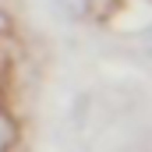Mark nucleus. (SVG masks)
Masks as SVG:
<instances>
[{
  "label": "nucleus",
  "mask_w": 152,
  "mask_h": 152,
  "mask_svg": "<svg viewBox=\"0 0 152 152\" xmlns=\"http://www.w3.org/2000/svg\"><path fill=\"white\" fill-rule=\"evenodd\" d=\"M57 4H60V11L71 14V18H85L88 7H92V0H57Z\"/></svg>",
  "instance_id": "obj_1"
},
{
  "label": "nucleus",
  "mask_w": 152,
  "mask_h": 152,
  "mask_svg": "<svg viewBox=\"0 0 152 152\" xmlns=\"http://www.w3.org/2000/svg\"><path fill=\"white\" fill-rule=\"evenodd\" d=\"M145 46H149V50H152V28H149V32H145Z\"/></svg>",
  "instance_id": "obj_2"
}]
</instances>
